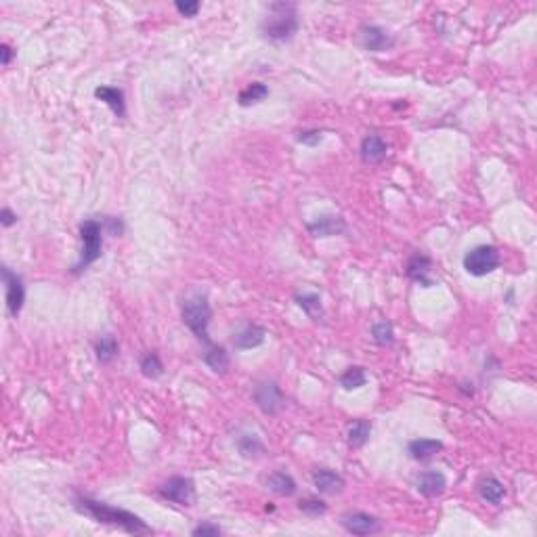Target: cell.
<instances>
[{
  "instance_id": "9",
  "label": "cell",
  "mask_w": 537,
  "mask_h": 537,
  "mask_svg": "<svg viewBox=\"0 0 537 537\" xmlns=\"http://www.w3.org/2000/svg\"><path fill=\"white\" fill-rule=\"evenodd\" d=\"M340 525L353 536H372V533H378L382 529L380 521L372 515H365V512H349V515L342 517Z\"/></svg>"
},
{
  "instance_id": "16",
  "label": "cell",
  "mask_w": 537,
  "mask_h": 537,
  "mask_svg": "<svg viewBox=\"0 0 537 537\" xmlns=\"http://www.w3.org/2000/svg\"><path fill=\"white\" fill-rule=\"evenodd\" d=\"M445 487H447V479L439 470H426L418 479V491L424 498H437L445 491Z\"/></svg>"
},
{
  "instance_id": "6",
  "label": "cell",
  "mask_w": 537,
  "mask_h": 537,
  "mask_svg": "<svg viewBox=\"0 0 537 537\" xmlns=\"http://www.w3.org/2000/svg\"><path fill=\"white\" fill-rule=\"evenodd\" d=\"M158 494L179 506H191L195 500V487L193 481L187 477H170L168 481H164L158 489Z\"/></svg>"
},
{
  "instance_id": "17",
  "label": "cell",
  "mask_w": 537,
  "mask_h": 537,
  "mask_svg": "<svg viewBox=\"0 0 537 537\" xmlns=\"http://www.w3.org/2000/svg\"><path fill=\"white\" fill-rule=\"evenodd\" d=\"M95 97L99 101H103L118 118L126 116V101H124V92L120 88H116V86H97Z\"/></svg>"
},
{
  "instance_id": "22",
  "label": "cell",
  "mask_w": 537,
  "mask_h": 537,
  "mask_svg": "<svg viewBox=\"0 0 537 537\" xmlns=\"http://www.w3.org/2000/svg\"><path fill=\"white\" fill-rule=\"evenodd\" d=\"M479 496L485 502H489V504H500L504 500V496H506V489H504V485L496 477L489 475V477H483L479 481Z\"/></svg>"
},
{
  "instance_id": "19",
  "label": "cell",
  "mask_w": 537,
  "mask_h": 537,
  "mask_svg": "<svg viewBox=\"0 0 537 537\" xmlns=\"http://www.w3.org/2000/svg\"><path fill=\"white\" fill-rule=\"evenodd\" d=\"M410 456L418 462H426L431 458H435L441 449H443V443L437 441V439H414L410 445Z\"/></svg>"
},
{
  "instance_id": "15",
  "label": "cell",
  "mask_w": 537,
  "mask_h": 537,
  "mask_svg": "<svg viewBox=\"0 0 537 537\" xmlns=\"http://www.w3.org/2000/svg\"><path fill=\"white\" fill-rule=\"evenodd\" d=\"M265 336H267V330L256 326V323H248L242 332L235 334L233 338V347L237 351H250V349H256L265 342Z\"/></svg>"
},
{
  "instance_id": "26",
  "label": "cell",
  "mask_w": 537,
  "mask_h": 537,
  "mask_svg": "<svg viewBox=\"0 0 537 537\" xmlns=\"http://www.w3.org/2000/svg\"><path fill=\"white\" fill-rule=\"evenodd\" d=\"M95 355L101 363H111L118 357V340L113 336H101L95 344Z\"/></svg>"
},
{
  "instance_id": "3",
  "label": "cell",
  "mask_w": 537,
  "mask_h": 537,
  "mask_svg": "<svg viewBox=\"0 0 537 537\" xmlns=\"http://www.w3.org/2000/svg\"><path fill=\"white\" fill-rule=\"evenodd\" d=\"M181 317H183V323L195 334V338L206 344V349L214 344L210 338V332H208V326L212 319V309H210L206 294L193 292L191 296H187L181 307Z\"/></svg>"
},
{
  "instance_id": "28",
  "label": "cell",
  "mask_w": 537,
  "mask_h": 537,
  "mask_svg": "<svg viewBox=\"0 0 537 537\" xmlns=\"http://www.w3.org/2000/svg\"><path fill=\"white\" fill-rule=\"evenodd\" d=\"M372 338L378 347H389L393 344L395 340V332H393V326L389 321H378L372 326Z\"/></svg>"
},
{
  "instance_id": "11",
  "label": "cell",
  "mask_w": 537,
  "mask_h": 537,
  "mask_svg": "<svg viewBox=\"0 0 537 537\" xmlns=\"http://www.w3.org/2000/svg\"><path fill=\"white\" fill-rule=\"evenodd\" d=\"M361 44L368 50H372V53H382V50H389L395 44V40H393V36L384 27H380V25H365L361 29Z\"/></svg>"
},
{
  "instance_id": "21",
  "label": "cell",
  "mask_w": 537,
  "mask_h": 537,
  "mask_svg": "<svg viewBox=\"0 0 537 537\" xmlns=\"http://www.w3.org/2000/svg\"><path fill=\"white\" fill-rule=\"evenodd\" d=\"M267 487H269L275 496H279V498H290V496L296 494V481H294L288 473H281V470L273 473V475L267 479Z\"/></svg>"
},
{
  "instance_id": "10",
  "label": "cell",
  "mask_w": 537,
  "mask_h": 537,
  "mask_svg": "<svg viewBox=\"0 0 537 537\" xmlns=\"http://www.w3.org/2000/svg\"><path fill=\"white\" fill-rule=\"evenodd\" d=\"M431 267H433L431 258L418 252V254H414V256L407 260L405 273H407V277H410L412 281L420 284L422 288H433L435 281H433V277H431Z\"/></svg>"
},
{
  "instance_id": "27",
  "label": "cell",
  "mask_w": 537,
  "mask_h": 537,
  "mask_svg": "<svg viewBox=\"0 0 537 537\" xmlns=\"http://www.w3.org/2000/svg\"><path fill=\"white\" fill-rule=\"evenodd\" d=\"M365 382H368V374H365V370L359 368V365L349 368V370L340 376V386H342L344 391H357V389H361V386H365Z\"/></svg>"
},
{
  "instance_id": "13",
  "label": "cell",
  "mask_w": 537,
  "mask_h": 537,
  "mask_svg": "<svg viewBox=\"0 0 537 537\" xmlns=\"http://www.w3.org/2000/svg\"><path fill=\"white\" fill-rule=\"evenodd\" d=\"M313 485L323 496H336V494H342L344 479L338 473L330 470V468H319V470L313 473Z\"/></svg>"
},
{
  "instance_id": "36",
  "label": "cell",
  "mask_w": 537,
  "mask_h": 537,
  "mask_svg": "<svg viewBox=\"0 0 537 537\" xmlns=\"http://www.w3.org/2000/svg\"><path fill=\"white\" fill-rule=\"evenodd\" d=\"M0 55H2V65L6 67V65L11 63V59H13L15 53H13V48H11L8 44H2V46H0Z\"/></svg>"
},
{
  "instance_id": "33",
  "label": "cell",
  "mask_w": 537,
  "mask_h": 537,
  "mask_svg": "<svg viewBox=\"0 0 537 537\" xmlns=\"http://www.w3.org/2000/svg\"><path fill=\"white\" fill-rule=\"evenodd\" d=\"M191 533H193V536H221L223 529H221L218 525H214V523H202V525H197Z\"/></svg>"
},
{
  "instance_id": "35",
  "label": "cell",
  "mask_w": 537,
  "mask_h": 537,
  "mask_svg": "<svg viewBox=\"0 0 537 537\" xmlns=\"http://www.w3.org/2000/svg\"><path fill=\"white\" fill-rule=\"evenodd\" d=\"M0 218H2V227H11V225H15V223H17V214H13L8 208H2Z\"/></svg>"
},
{
  "instance_id": "32",
  "label": "cell",
  "mask_w": 537,
  "mask_h": 537,
  "mask_svg": "<svg viewBox=\"0 0 537 537\" xmlns=\"http://www.w3.org/2000/svg\"><path fill=\"white\" fill-rule=\"evenodd\" d=\"M174 6H176V11H179L183 17H195L197 11H200V2H197V0H185V2L179 0Z\"/></svg>"
},
{
  "instance_id": "30",
  "label": "cell",
  "mask_w": 537,
  "mask_h": 537,
  "mask_svg": "<svg viewBox=\"0 0 537 537\" xmlns=\"http://www.w3.org/2000/svg\"><path fill=\"white\" fill-rule=\"evenodd\" d=\"M298 510L309 515V517H321L328 512V504L317 500V498H307V500H300L298 502Z\"/></svg>"
},
{
  "instance_id": "4",
  "label": "cell",
  "mask_w": 537,
  "mask_h": 537,
  "mask_svg": "<svg viewBox=\"0 0 537 537\" xmlns=\"http://www.w3.org/2000/svg\"><path fill=\"white\" fill-rule=\"evenodd\" d=\"M103 225L95 218H86L84 223H80V242H82V252H80V260L74 265V273H82L84 269H88L92 263L99 260L101 250H103Z\"/></svg>"
},
{
  "instance_id": "34",
  "label": "cell",
  "mask_w": 537,
  "mask_h": 537,
  "mask_svg": "<svg viewBox=\"0 0 537 537\" xmlns=\"http://www.w3.org/2000/svg\"><path fill=\"white\" fill-rule=\"evenodd\" d=\"M103 225L107 227V231H109L111 235H122V231H124L122 221H120V218H113V216H105V218H103Z\"/></svg>"
},
{
  "instance_id": "18",
  "label": "cell",
  "mask_w": 537,
  "mask_h": 537,
  "mask_svg": "<svg viewBox=\"0 0 537 537\" xmlns=\"http://www.w3.org/2000/svg\"><path fill=\"white\" fill-rule=\"evenodd\" d=\"M370 435H372V422L370 420H363V418L353 420L347 428V443L353 449H361L370 441Z\"/></svg>"
},
{
  "instance_id": "23",
  "label": "cell",
  "mask_w": 537,
  "mask_h": 537,
  "mask_svg": "<svg viewBox=\"0 0 537 537\" xmlns=\"http://www.w3.org/2000/svg\"><path fill=\"white\" fill-rule=\"evenodd\" d=\"M204 363L214 372V374H227L229 370V355L223 347L218 344H212L206 349L204 353Z\"/></svg>"
},
{
  "instance_id": "12",
  "label": "cell",
  "mask_w": 537,
  "mask_h": 537,
  "mask_svg": "<svg viewBox=\"0 0 537 537\" xmlns=\"http://www.w3.org/2000/svg\"><path fill=\"white\" fill-rule=\"evenodd\" d=\"M309 233L313 237H334V235H340L344 233L347 225L340 216H334V214H326V216H317L315 221H311L307 225Z\"/></svg>"
},
{
  "instance_id": "31",
  "label": "cell",
  "mask_w": 537,
  "mask_h": 537,
  "mask_svg": "<svg viewBox=\"0 0 537 537\" xmlns=\"http://www.w3.org/2000/svg\"><path fill=\"white\" fill-rule=\"evenodd\" d=\"M296 141L302 143V145L315 147V145H319L323 141V132L321 130H302V132H298Z\"/></svg>"
},
{
  "instance_id": "24",
  "label": "cell",
  "mask_w": 537,
  "mask_h": 537,
  "mask_svg": "<svg viewBox=\"0 0 537 537\" xmlns=\"http://www.w3.org/2000/svg\"><path fill=\"white\" fill-rule=\"evenodd\" d=\"M269 97V86L263 84V82H252L248 84L242 92H239V105L242 107H250V105H256L260 101H265Z\"/></svg>"
},
{
  "instance_id": "1",
  "label": "cell",
  "mask_w": 537,
  "mask_h": 537,
  "mask_svg": "<svg viewBox=\"0 0 537 537\" xmlns=\"http://www.w3.org/2000/svg\"><path fill=\"white\" fill-rule=\"evenodd\" d=\"M76 508L80 512L88 515L90 519H95L97 523L120 527L126 533H132V536H147V533H151V527L141 517H137V515H132L128 510L109 506L105 502H97V500H90V498H76Z\"/></svg>"
},
{
  "instance_id": "5",
  "label": "cell",
  "mask_w": 537,
  "mask_h": 537,
  "mask_svg": "<svg viewBox=\"0 0 537 537\" xmlns=\"http://www.w3.org/2000/svg\"><path fill=\"white\" fill-rule=\"evenodd\" d=\"M500 267V250L496 246H477L464 256V269L473 277H485Z\"/></svg>"
},
{
  "instance_id": "8",
  "label": "cell",
  "mask_w": 537,
  "mask_h": 537,
  "mask_svg": "<svg viewBox=\"0 0 537 537\" xmlns=\"http://www.w3.org/2000/svg\"><path fill=\"white\" fill-rule=\"evenodd\" d=\"M2 281H4V290H6V309L11 317H17L23 309V300H25V288L23 281L17 273H13L8 267H2Z\"/></svg>"
},
{
  "instance_id": "7",
  "label": "cell",
  "mask_w": 537,
  "mask_h": 537,
  "mask_svg": "<svg viewBox=\"0 0 537 537\" xmlns=\"http://www.w3.org/2000/svg\"><path fill=\"white\" fill-rule=\"evenodd\" d=\"M254 401L258 405V410L267 416H275L279 414V410L284 407V393L281 389L271 382V380H263L254 386Z\"/></svg>"
},
{
  "instance_id": "25",
  "label": "cell",
  "mask_w": 537,
  "mask_h": 537,
  "mask_svg": "<svg viewBox=\"0 0 537 537\" xmlns=\"http://www.w3.org/2000/svg\"><path fill=\"white\" fill-rule=\"evenodd\" d=\"M139 368H141V374L145 378H151V380H155L164 374V363H162V359L155 351L145 353L139 361Z\"/></svg>"
},
{
  "instance_id": "20",
  "label": "cell",
  "mask_w": 537,
  "mask_h": 537,
  "mask_svg": "<svg viewBox=\"0 0 537 537\" xmlns=\"http://www.w3.org/2000/svg\"><path fill=\"white\" fill-rule=\"evenodd\" d=\"M294 298H296L298 307H300L311 319H315V321H321V319H323V307H321V298H319L317 292L305 290V292H298Z\"/></svg>"
},
{
  "instance_id": "29",
  "label": "cell",
  "mask_w": 537,
  "mask_h": 537,
  "mask_svg": "<svg viewBox=\"0 0 537 537\" xmlns=\"http://www.w3.org/2000/svg\"><path fill=\"white\" fill-rule=\"evenodd\" d=\"M237 447H239V452H242L244 458H256L258 454L265 452L263 443H260L258 437H254V435H242L239 441H237Z\"/></svg>"
},
{
  "instance_id": "2",
  "label": "cell",
  "mask_w": 537,
  "mask_h": 537,
  "mask_svg": "<svg viewBox=\"0 0 537 537\" xmlns=\"http://www.w3.org/2000/svg\"><path fill=\"white\" fill-rule=\"evenodd\" d=\"M260 29H263V36L269 38L271 42H286V40L294 38V34L298 32L296 4H292V2L269 4V15L265 17Z\"/></svg>"
},
{
  "instance_id": "14",
  "label": "cell",
  "mask_w": 537,
  "mask_h": 537,
  "mask_svg": "<svg viewBox=\"0 0 537 537\" xmlns=\"http://www.w3.org/2000/svg\"><path fill=\"white\" fill-rule=\"evenodd\" d=\"M361 160L365 164H380L386 153H389V147L384 143V139L380 134H368L363 141H361Z\"/></svg>"
}]
</instances>
